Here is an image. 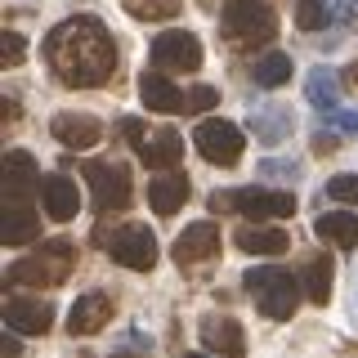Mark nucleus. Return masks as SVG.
Returning <instances> with one entry per match:
<instances>
[{
    "mask_svg": "<svg viewBox=\"0 0 358 358\" xmlns=\"http://www.w3.org/2000/svg\"><path fill=\"white\" fill-rule=\"evenodd\" d=\"M117 59L121 54H117L112 31L90 14L67 18L45 36V63H50V72L59 76L67 90L108 85L112 72H117Z\"/></svg>",
    "mask_w": 358,
    "mask_h": 358,
    "instance_id": "nucleus-1",
    "label": "nucleus"
},
{
    "mask_svg": "<svg viewBox=\"0 0 358 358\" xmlns=\"http://www.w3.org/2000/svg\"><path fill=\"white\" fill-rule=\"evenodd\" d=\"M76 268V246L67 238H54V242H41V251L22 255L5 268V282L9 287H36V291H50V287H63Z\"/></svg>",
    "mask_w": 358,
    "mask_h": 358,
    "instance_id": "nucleus-2",
    "label": "nucleus"
},
{
    "mask_svg": "<svg viewBox=\"0 0 358 358\" xmlns=\"http://www.w3.org/2000/svg\"><path fill=\"white\" fill-rule=\"evenodd\" d=\"M242 287L251 291L255 309H260L264 318H273V322H287L291 313L300 309V296H305V282H300V278H291L287 268H278V264L251 268V273L242 278Z\"/></svg>",
    "mask_w": 358,
    "mask_h": 358,
    "instance_id": "nucleus-3",
    "label": "nucleus"
},
{
    "mask_svg": "<svg viewBox=\"0 0 358 358\" xmlns=\"http://www.w3.org/2000/svg\"><path fill=\"white\" fill-rule=\"evenodd\" d=\"M220 31L233 50H255L278 36V14L268 9V0H224Z\"/></svg>",
    "mask_w": 358,
    "mask_h": 358,
    "instance_id": "nucleus-4",
    "label": "nucleus"
},
{
    "mask_svg": "<svg viewBox=\"0 0 358 358\" xmlns=\"http://www.w3.org/2000/svg\"><path fill=\"white\" fill-rule=\"evenodd\" d=\"M210 210H215V215L238 210V215L264 224V220L296 215V197L282 193V188H238V193H210Z\"/></svg>",
    "mask_w": 358,
    "mask_h": 358,
    "instance_id": "nucleus-5",
    "label": "nucleus"
},
{
    "mask_svg": "<svg viewBox=\"0 0 358 358\" xmlns=\"http://www.w3.org/2000/svg\"><path fill=\"white\" fill-rule=\"evenodd\" d=\"M94 242H103L112 260L121 268H134V273H148L157 264V238H152L148 224H121V229H112V233H108V224H99Z\"/></svg>",
    "mask_w": 358,
    "mask_h": 358,
    "instance_id": "nucleus-6",
    "label": "nucleus"
},
{
    "mask_svg": "<svg viewBox=\"0 0 358 358\" xmlns=\"http://www.w3.org/2000/svg\"><path fill=\"white\" fill-rule=\"evenodd\" d=\"M90 193H94V210L99 215H108V210H126L134 188H130V171L121 162H85L81 166Z\"/></svg>",
    "mask_w": 358,
    "mask_h": 358,
    "instance_id": "nucleus-7",
    "label": "nucleus"
},
{
    "mask_svg": "<svg viewBox=\"0 0 358 358\" xmlns=\"http://www.w3.org/2000/svg\"><path fill=\"white\" fill-rule=\"evenodd\" d=\"M193 148L206 157L210 166H238L246 139H242V130L233 126V121L210 117V121H201V126L193 130Z\"/></svg>",
    "mask_w": 358,
    "mask_h": 358,
    "instance_id": "nucleus-8",
    "label": "nucleus"
},
{
    "mask_svg": "<svg viewBox=\"0 0 358 358\" xmlns=\"http://www.w3.org/2000/svg\"><path fill=\"white\" fill-rule=\"evenodd\" d=\"M148 59H152L157 72H197L201 67V41L193 31H184V27L162 31V36L152 41Z\"/></svg>",
    "mask_w": 358,
    "mask_h": 358,
    "instance_id": "nucleus-9",
    "label": "nucleus"
},
{
    "mask_svg": "<svg viewBox=\"0 0 358 358\" xmlns=\"http://www.w3.org/2000/svg\"><path fill=\"white\" fill-rule=\"evenodd\" d=\"M220 255V224H210V220H197V224H188L184 233L175 238V264L179 268H201V264H210Z\"/></svg>",
    "mask_w": 358,
    "mask_h": 358,
    "instance_id": "nucleus-10",
    "label": "nucleus"
},
{
    "mask_svg": "<svg viewBox=\"0 0 358 358\" xmlns=\"http://www.w3.org/2000/svg\"><path fill=\"white\" fill-rule=\"evenodd\" d=\"M36 193H41V171L31 162V152L9 148L5 152V206H31Z\"/></svg>",
    "mask_w": 358,
    "mask_h": 358,
    "instance_id": "nucleus-11",
    "label": "nucleus"
},
{
    "mask_svg": "<svg viewBox=\"0 0 358 358\" xmlns=\"http://www.w3.org/2000/svg\"><path fill=\"white\" fill-rule=\"evenodd\" d=\"M112 313H117L112 291H85V296H76L72 313H67V331L72 336H99L112 322Z\"/></svg>",
    "mask_w": 358,
    "mask_h": 358,
    "instance_id": "nucleus-12",
    "label": "nucleus"
},
{
    "mask_svg": "<svg viewBox=\"0 0 358 358\" xmlns=\"http://www.w3.org/2000/svg\"><path fill=\"white\" fill-rule=\"evenodd\" d=\"M54 322V305L41 296H9L5 300V327L18 336H45Z\"/></svg>",
    "mask_w": 358,
    "mask_h": 358,
    "instance_id": "nucleus-13",
    "label": "nucleus"
},
{
    "mask_svg": "<svg viewBox=\"0 0 358 358\" xmlns=\"http://www.w3.org/2000/svg\"><path fill=\"white\" fill-rule=\"evenodd\" d=\"M201 345H206L210 354H220V358H242L246 354V331H242V322L238 318H224V313H206L201 318Z\"/></svg>",
    "mask_w": 358,
    "mask_h": 358,
    "instance_id": "nucleus-14",
    "label": "nucleus"
},
{
    "mask_svg": "<svg viewBox=\"0 0 358 358\" xmlns=\"http://www.w3.org/2000/svg\"><path fill=\"white\" fill-rule=\"evenodd\" d=\"M50 130H54V139L72 152H85L103 139V126H99L94 117H85V112H59V117L50 121Z\"/></svg>",
    "mask_w": 358,
    "mask_h": 358,
    "instance_id": "nucleus-15",
    "label": "nucleus"
},
{
    "mask_svg": "<svg viewBox=\"0 0 358 358\" xmlns=\"http://www.w3.org/2000/svg\"><path fill=\"white\" fill-rule=\"evenodd\" d=\"M41 206L50 220H76V210H81V193H76V184L67 175H41Z\"/></svg>",
    "mask_w": 358,
    "mask_h": 358,
    "instance_id": "nucleus-16",
    "label": "nucleus"
},
{
    "mask_svg": "<svg viewBox=\"0 0 358 358\" xmlns=\"http://www.w3.org/2000/svg\"><path fill=\"white\" fill-rule=\"evenodd\" d=\"M139 99H143L152 112H184V108H188V94H184V90H179L166 72H157V67L139 76Z\"/></svg>",
    "mask_w": 358,
    "mask_h": 358,
    "instance_id": "nucleus-17",
    "label": "nucleus"
},
{
    "mask_svg": "<svg viewBox=\"0 0 358 358\" xmlns=\"http://www.w3.org/2000/svg\"><path fill=\"white\" fill-rule=\"evenodd\" d=\"M188 197H193V184H188V175H179V171H162L148 184V206L157 215H175Z\"/></svg>",
    "mask_w": 358,
    "mask_h": 358,
    "instance_id": "nucleus-18",
    "label": "nucleus"
},
{
    "mask_svg": "<svg viewBox=\"0 0 358 358\" xmlns=\"http://www.w3.org/2000/svg\"><path fill=\"white\" fill-rule=\"evenodd\" d=\"M233 242H238L246 255H282L291 246L287 229H278V224H242V229L233 233Z\"/></svg>",
    "mask_w": 358,
    "mask_h": 358,
    "instance_id": "nucleus-19",
    "label": "nucleus"
},
{
    "mask_svg": "<svg viewBox=\"0 0 358 358\" xmlns=\"http://www.w3.org/2000/svg\"><path fill=\"white\" fill-rule=\"evenodd\" d=\"M291 130H296V117H291V108H282V103H264V108L251 112V134L260 143H282Z\"/></svg>",
    "mask_w": 358,
    "mask_h": 358,
    "instance_id": "nucleus-20",
    "label": "nucleus"
},
{
    "mask_svg": "<svg viewBox=\"0 0 358 358\" xmlns=\"http://www.w3.org/2000/svg\"><path fill=\"white\" fill-rule=\"evenodd\" d=\"M139 162L152 166V171H175V166L184 162V139H179L175 130H157V134H148Z\"/></svg>",
    "mask_w": 358,
    "mask_h": 358,
    "instance_id": "nucleus-21",
    "label": "nucleus"
},
{
    "mask_svg": "<svg viewBox=\"0 0 358 358\" xmlns=\"http://www.w3.org/2000/svg\"><path fill=\"white\" fill-rule=\"evenodd\" d=\"M313 233L322 242L341 246V251H354L358 246V215H350V210H327V215L313 220Z\"/></svg>",
    "mask_w": 358,
    "mask_h": 358,
    "instance_id": "nucleus-22",
    "label": "nucleus"
},
{
    "mask_svg": "<svg viewBox=\"0 0 358 358\" xmlns=\"http://www.w3.org/2000/svg\"><path fill=\"white\" fill-rule=\"evenodd\" d=\"M331 278H336V268L327 255H309L305 268H300V282H305V300L309 305H327L331 300Z\"/></svg>",
    "mask_w": 358,
    "mask_h": 358,
    "instance_id": "nucleus-23",
    "label": "nucleus"
},
{
    "mask_svg": "<svg viewBox=\"0 0 358 358\" xmlns=\"http://www.w3.org/2000/svg\"><path fill=\"white\" fill-rule=\"evenodd\" d=\"M305 94H309V103L318 112L341 108V81H336V72H327V67H313V72L305 76Z\"/></svg>",
    "mask_w": 358,
    "mask_h": 358,
    "instance_id": "nucleus-24",
    "label": "nucleus"
},
{
    "mask_svg": "<svg viewBox=\"0 0 358 358\" xmlns=\"http://www.w3.org/2000/svg\"><path fill=\"white\" fill-rule=\"evenodd\" d=\"M41 233V215L31 206H5V246H27Z\"/></svg>",
    "mask_w": 358,
    "mask_h": 358,
    "instance_id": "nucleus-25",
    "label": "nucleus"
},
{
    "mask_svg": "<svg viewBox=\"0 0 358 358\" xmlns=\"http://www.w3.org/2000/svg\"><path fill=\"white\" fill-rule=\"evenodd\" d=\"M251 81H255V85H264V90L287 85V81H291V59H287L282 50L260 54V59H255V67H251Z\"/></svg>",
    "mask_w": 358,
    "mask_h": 358,
    "instance_id": "nucleus-26",
    "label": "nucleus"
},
{
    "mask_svg": "<svg viewBox=\"0 0 358 358\" xmlns=\"http://www.w3.org/2000/svg\"><path fill=\"white\" fill-rule=\"evenodd\" d=\"M121 5H126L130 18H139V22H166V18H175L179 9H184V0H121Z\"/></svg>",
    "mask_w": 358,
    "mask_h": 358,
    "instance_id": "nucleus-27",
    "label": "nucleus"
},
{
    "mask_svg": "<svg viewBox=\"0 0 358 358\" xmlns=\"http://www.w3.org/2000/svg\"><path fill=\"white\" fill-rule=\"evenodd\" d=\"M327 22H331L327 0H296V27L300 31H322Z\"/></svg>",
    "mask_w": 358,
    "mask_h": 358,
    "instance_id": "nucleus-28",
    "label": "nucleus"
},
{
    "mask_svg": "<svg viewBox=\"0 0 358 358\" xmlns=\"http://www.w3.org/2000/svg\"><path fill=\"white\" fill-rule=\"evenodd\" d=\"M300 171L305 166L291 162V157H268V162H260V179H287V184H296Z\"/></svg>",
    "mask_w": 358,
    "mask_h": 358,
    "instance_id": "nucleus-29",
    "label": "nucleus"
},
{
    "mask_svg": "<svg viewBox=\"0 0 358 358\" xmlns=\"http://www.w3.org/2000/svg\"><path fill=\"white\" fill-rule=\"evenodd\" d=\"M327 197L358 206V175H331V179H327Z\"/></svg>",
    "mask_w": 358,
    "mask_h": 358,
    "instance_id": "nucleus-30",
    "label": "nucleus"
},
{
    "mask_svg": "<svg viewBox=\"0 0 358 358\" xmlns=\"http://www.w3.org/2000/svg\"><path fill=\"white\" fill-rule=\"evenodd\" d=\"M22 59H27V41H22L18 31H5V36H0V63H5V67H18Z\"/></svg>",
    "mask_w": 358,
    "mask_h": 358,
    "instance_id": "nucleus-31",
    "label": "nucleus"
},
{
    "mask_svg": "<svg viewBox=\"0 0 358 358\" xmlns=\"http://www.w3.org/2000/svg\"><path fill=\"white\" fill-rule=\"evenodd\" d=\"M220 103V90H210V85H197L193 94H188V108L184 112H210Z\"/></svg>",
    "mask_w": 358,
    "mask_h": 358,
    "instance_id": "nucleus-32",
    "label": "nucleus"
},
{
    "mask_svg": "<svg viewBox=\"0 0 358 358\" xmlns=\"http://www.w3.org/2000/svg\"><path fill=\"white\" fill-rule=\"evenodd\" d=\"M121 134H126V143H130L134 152H143V143H148V130H143L139 117H126V121H121Z\"/></svg>",
    "mask_w": 358,
    "mask_h": 358,
    "instance_id": "nucleus-33",
    "label": "nucleus"
},
{
    "mask_svg": "<svg viewBox=\"0 0 358 358\" xmlns=\"http://www.w3.org/2000/svg\"><path fill=\"white\" fill-rule=\"evenodd\" d=\"M327 126L341 130V134H358V117H354V112H341V108H336V112H327Z\"/></svg>",
    "mask_w": 358,
    "mask_h": 358,
    "instance_id": "nucleus-34",
    "label": "nucleus"
},
{
    "mask_svg": "<svg viewBox=\"0 0 358 358\" xmlns=\"http://www.w3.org/2000/svg\"><path fill=\"white\" fill-rule=\"evenodd\" d=\"M336 134H341V130H318V134H313V152H322V157L336 152Z\"/></svg>",
    "mask_w": 358,
    "mask_h": 358,
    "instance_id": "nucleus-35",
    "label": "nucleus"
},
{
    "mask_svg": "<svg viewBox=\"0 0 358 358\" xmlns=\"http://www.w3.org/2000/svg\"><path fill=\"white\" fill-rule=\"evenodd\" d=\"M341 5V22L345 27H358V0H336Z\"/></svg>",
    "mask_w": 358,
    "mask_h": 358,
    "instance_id": "nucleus-36",
    "label": "nucleus"
},
{
    "mask_svg": "<svg viewBox=\"0 0 358 358\" xmlns=\"http://www.w3.org/2000/svg\"><path fill=\"white\" fill-rule=\"evenodd\" d=\"M5 358H22V345H18V331L5 327Z\"/></svg>",
    "mask_w": 358,
    "mask_h": 358,
    "instance_id": "nucleus-37",
    "label": "nucleus"
},
{
    "mask_svg": "<svg viewBox=\"0 0 358 358\" xmlns=\"http://www.w3.org/2000/svg\"><path fill=\"white\" fill-rule=\"evenodd\" d=\"M345 85H350V90H354V94H358V63L350 67V72H345Z\"/></svg>",
    "mask_w": 358,
    "mask_h": 358,
    "instance_id": "nucleus-38",
    "label": "nucleus"
},
{
    "mask_svg": "<svg viewBox=\"0 0 358 358\" xmlns=\"http://www.w3.org/2000/svg\"><path fill=\"white\" fill-rule=\"evenodd\" d=\"M350 309H354V318H358V287H354V305Z\"/></svg>",
    "mask_w": 358,
    "mask_h": 358,
    "instance_id": "nucleus-39",
    "label": "nucleus"
},
{
    "mask_svg": "<svg viewBox=\"0 0 358 358\" xmlns=\"http://www.w3.org/2000/svg\"><path fill=\"white\" fill-rule=\"evenodd\" d=\"M184 358H206V354H184Z\"/></svg>",
    "mask_w": 358,
    "mask_h": 358,
    "instance_id": "nucleus-40",
    "label": "nucleus"
},
{
    "mask_svg": "<svg viewBox=\"0 0 358 358\" xmlns=\"http://www.w3.org/2000/svg\"><path fill=\"white\" fill-rule=\"evenodd\" d=\"M112 358H134V354H112Z\"/></svg>",
    "mask_w": 358,
    "mask_h": 358,
    "instance_id": "nucleus-41",
    "label": "nucleus"
}]
</instances>
